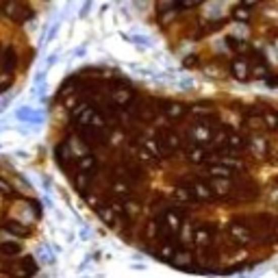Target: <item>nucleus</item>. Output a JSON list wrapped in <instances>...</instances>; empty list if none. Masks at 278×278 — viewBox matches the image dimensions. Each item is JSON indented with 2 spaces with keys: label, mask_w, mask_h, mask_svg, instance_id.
<instances>
[{
  "label": "nucleus",
  "mask_w": 278,
  "mask_h": 278,
  "mask_svg": "<svg viewBox=\"0 0 278 278\" xmlns=\"http://www.w3.org/2000/svg\"><path fill=\"white\" fill-rule=\"evenodd\" d=\"M0 11L5 13L7 18H11V20H16V22H24L33 16V11L31 9H26L24 5H20L18 0H5L3 7H0Z\"/></svg>",
  "instance_id": "1"
},
{
  "label": "nucleus",
  "mask_w": 278,
  "mask_h": 278,
  "mask_svg": "<svg viewBox=\"0 0 278 278\" xmlns=\"http://www.w3.org/2000/svg\"><path fill=\"white\" fill-rule=\"evenodd\" d=\"M157 142L161 146V150H163V155H172V152L180 150V137H178V133H174V130H170V128L159 130Z\"/></svg>",
  "instance_id": "2"
},
{
  "label": "nucleus",
  "mask_w": 278,
  "mask_h": 278,
  "mask_svg": "<svg viewBox=\"0 0 278 278\" xmlns=\"http://www.w3.org/2000/svg\"><path fill=\"white\" fill-rule=\"evenodd\" d=\"M228 235L239 246H248V244H252V241H254V235H252L250 226H246V224H241V222L228 224Z\"/></svg>",
  "instance_id": "3"
},
{
  "label": "nucleus",
  "mask_w": 278,
  "mask_h": 278,
  "mask_svg": "<svg viewBox=\"0 0 278 278\" xmlns=\"http://www.w3.org/2000/svg\"><path fill=\"white\" fill-rule=\"evenodd\" d=\"M211 135H213V130L209 128L207 120H200L196 122L192 128H189V139H192V144H200V146H207L211 142Z\"/></svg>",
  "instance_id": "4"
},
{
  "label": "nucleus",
  "mask_w": 278,
  "mask_h": 278,
  "mask_svg": "<svg viewBox=\"0 0 278 278\" xmlns=\"http://www.w3.org/2000/svg\"><path fill=\"white\" fill-rule=\"evenodd\" d=\"M187 189L192 192L194 200H198V202H209V200L215 198V196H213V189H211L209 182H204V180H192V182L187 185Z\"/></svg>",
  "instance_id": "5"
},
{
  "label": "nucleus",
  "mask_w": 278,
  "mask_h": 278,
  "mask_svg": "<svg viewBox=\"0 0 278 278\" xmlns=\"http://www.w3.org/2000/svg\"><path fill=\"white\" fill-rule=\"evenodd\" d=\"M163 226L172 233L174 237H176L178 233H180V228H182V213H180V211H174V209L165 211V215H163Z\"/></svg>",
  "instance_id": "6"
},
{
  "label": "nucleus",
  "mask_w": 278,
  "mask_h": 278,
  "mask_svg": "<svg viewBox=\"0 0 278 278\" xmlns=\"http://www.w3.org/2000/svg\"><path fill=\"white\" fill-rule=\"evenodd\" d=\"M209 187L213 189V196H230L233 189H235L230 178H217V176H211Z\"/></svg>",
  "instance_id": "7"
},
{
  "label": "nucleus",
  "mask_w": 278,
  "mask_h": 278,
  "mask_svg": "<svg viewBox=\"0 0 278 278\" xmlns=\"http://www.w3.org/2000/svg\"><path fill=\"white\" fill-rule=\"evenodd\" d=\"M187 161L189 163H204V161H207V157H209V152H207V146H200V144H192L187 148Z\"/></svg>",
  "instance_id": "8"
},
{
  "label": "nucleus",
  "mask_w": 278,
  "mask_h": 278,
  "mask_svg": "<svg viewBox=\"0 0 278 278\" xmlns=\"http://www.w3.org/2000/svg\"><path fill=\"white\" fill-rule=\"evenodd\" d=\"M111 100H113L115 107H128L130 102L135 100V94L130 89H126V87H118V89L111 91Z\"/></svg>",
  "instance_id": "9"
},
{
  "label": "nucleus",
  "mask_w": 278,
  "mask_h": 278,
  "mask_svg": "<svg viewBox=\"0 0 278 278\" xmlns=\"http://www.w3.org/2000/svg\"><path fill=\"white\" fill-rule=\"evenodd\" d=\"M16 65H18V55H16V48H5V53L0 55V68H3V72H11L13 74V70H16Z\"/></svg>",
  "instance_id": "10"
},
{
  "label": "nucleus",
  "mask_w": 278,
  "mask_h": 278,
  "mask_svg": "<svg viewBox=\"0 0 278 278\" xmlns=\"http://www.w3.org/2000/svg\"><path fill=\"white\" fill-rule=\"evenodd\" d=\"M211 230L207 224H200V226H196V230H194V244L198 246V248H209L211 246Z\"/></svg>",
  "instance_id": "11"
},
{
  "label": "nucleus",
  "mask_w": 278,
  "mask_h": 278,
  "mask_svg": "<svg viewBox=\"0 0 278 278\" xmlns=\"http://www.w3.org/2000/svg\"><path fill=\"white\" fill-rule=\"evenodd\" d=\"M163 113L170 120H180V118H185L187 115V105H182V102H165Z\"/></svg>",
  "instance_id": "12"
},
{
  "label": "nucleus",
  "mask_w": 278,
  "mask_h": 278,
  "mask_svg": "<svg viewBox=\"0 0 278 278\" xmlns=\"http://www.w3.org/2000/svg\"><path fill=\"white\" fill-rule=\"evenodd\" d=\"M230 72H233V76H235L237 80H248L250 78V63L244 61V59H237V61H233L230 65Z\"/></svg>",
  "instance_id": "13"
},
{
  "label": "nucleus",
  "mask_w": 278,
  "mask_h": 278,
  "mask_svg": "<svg viewBox=\"0 0 278 278\" xmlns=\"http://www.w3.org/2000/svg\"><path fill=\"white\" fill-rule=\"evenodd\" d=\"M207 174L209 176H217V178H230L233 172L228 165H224V163H217V161H213V163H209L207 165Z\"/></svg>",
  "instance_id": "14"
},
{
  "label": "nucleus",
  "mask_w": 278,
  "mask_h": 278,
  "mask_svg": "<svg viewBox=\"0 0 278 278\" xmlns=\"http://www.w3.org/2000/svg\"><path fill=\"white\" fill-rule=\"evenodd\" d=\"M142 148H144L146 152H148V155H150L152 159H161V157H165L157 139H148V137H144V139H142Z\"/></svg>",
  "instance_id": "15"
},
{
  "label": "nucleus",
  "mask_w": 278,
  "mask_h": 278,
  "mask_svg": "<svg viewBox=\"0 0 278 278\" xmlns=\"http://www.w3.org/2000/svg\"><path fill=\"white\" fill-rule=\"evenodd\" d=\"M5 228L9 230L11 235H18V237H28V235H31V228L24 226L22 222H18V219H9V222L5 224Z\"/></svg>",
  "instance_id": "16"
},
{
  "label": "nucleus",
  "mask_w": 278,
  "mask_h": 278,
  "mask_svg": "<svg viewBox=\"0 0 278 278\" xmlns=\"http://www.w3.org/2000/svg\"><path fill=\"white\" fill-rule=\"evenodd\" d=\"M76 167H78V172H94V167H96V157L94 155L76 157Z\"/></svg>",
  "instance_id": "17"
},
{
  "label": "nucleus",
  "mask_w": 278,
  "mask_h": 278,
  "mask_svg": "<svg viewBox=\"0 0 278 278\" xmlns=\"http://www.w3.org/2000/svg\"><path fill=\"white\" fill-rule=\"evenodd\" d=\"M89 182H91V172H78L74 176V185L78 192H87L89 189Z\"/></svg>",
  "instance_id": "18"
},
{
  "label": "nucleus",
  "mask_w": 278,
  "mask_h": 278,
  "mask_svg": "<svg viewBox=\"0 0 278 278\" xmlns=\"http://www.w3.org/2000/svg\"><path fill=\"white\" fill-rule=\"evenodd\" d=\"M22 250V246L16 244V241H5V244H0V254H5V257H18Z\"/></svg>",
  "instance_id": "19"
},
{
  "label": "nucleus",
  "mask_w": 278,
  "mask_h": 278,
  "mask_svg": "<svg viewBox=\"0 0 278 278\" xmlns=\"http://www.w3.org/2000/svg\"><path fill=\"white\" fill-rule=\"evenodd\" d=\"M172 196H174V200H176V202H182V204L194 202V196H192V192H189L187 187H176Z\"/></svg>",
  "instance_id": "20"
},
{
  "label": "nucleus",
  "mask_w": 278,
  "mask_h": 278,
  "mask_svg": "<svg viewBox=\"0 0 278 278\" xmlns=\"http://www.w3.org/2000/svg\"><path fill=\"white\" fill-rule=\"evenodd\" d=\"M250 148H252V152L257 157H265L267 155V142H265V139H259V137L250 139Z\"/></svg>",
  "instance_id": "21"
},
{
  "label": "nucleus",
  "mask_w": 278,
  "mask_h": 278,
  "mask_svg": "<svg viewBox=\"0 0 278 278\" xmlns=\"http://www.w3.org/2000/svg\"><path fill=\"white\" fill-rule=\"evenodd\" d=\"M248 142H246V137H241V135H226V148L228 150H239V148H244Z\"/></svg>",
  "instance_id": "22"
},
{
  "label": "nucleus",
  "mask_w": 278,
  "mask_h": 278,
  "mask_svg": "<svg viewBox=\"0 0 278 278\" xmlns=\"http://www.w3.org/2000/svg\"><path fill=\"white\" fill-rule=\"evenodd\" d=\"M230 16H233V20H237V22H250V9L244 7V5H239V7H235V9L230 11Z\"/></svg>",
  "instance_id": "23"
},
{
  "label": "nucleus",
  "mask_w": 278,
  "mask_h": 278,
  "mask_svg": "<svg viewBox=\"0 0 278 278\" xmlns=\"http://www.w3.org/2000/svg\"><path fill=\"white\" fill-rule=\"evenodd\" d=\"M113 192H115V196H120V198H130V185L126 180H115Z\"/></svg>",
  "instance_id": "24"
},
{
  "label": "nucleus",
  "mask_w": 278,
  "mask_h": 278,
  "mask_svg": "<svg viewBox=\"0 0 278 278\" xmlns=\"http://www.w3.org/2000/svg\"><path fill=\"white\" fill-rule=\"evenodd\" d=\"M174 250H176V246L172 244V239H165V241H163V246H161V250H159V257H161V259H165V261H170V259H172V254H174Z\"/></svg>",
  "instance_id": "25"
},
{
  "label": "nucleus",
  "mask_w": 278,
  "mask_h": 278,
  "mask_svg": "<svg viewBox=\"0 0 278 278\" xmlns=\"http://www.w3.org/2000/svg\"><path fill=\"white\" fill-rule=\"evenodd\" d=\"M98 215L105 219L109 226H115V215H118V213H115L111 207H100V209H98Z\"/></svg>",
  "instance_id": "26"
},
{
  "label": "nucleus",
  "mask_w": 278,
  "mask_h": 278,
  "mask_svg": "<svg viewBox=\"0 0 278 278\" xmlns=\"http://www.w3.org/2000/svg\"><path fill=\"white\" fill-rule=\"evenodd\" d=\"M35 272H37V263H35L33 257H26L24 261H22V274H24V276H33Z\"/></svg>",
  "instance_id": "27"
},
{
  "label": "nucleus",
  "mask_w": 278,
  "mask_h": 278,
  "mask_svg": "<svg viewBox=\"0 0 278 278\" xmlns=\"http://www.w3.org/2000/svg\"><path fill=\"white\" fill-rule=\"evenodd\" d=\"M261 118H263V124H265V126H267L269 130H276V128H278V118H276V113H274V111H269V109H267V111L263 113Z\"/></svg>",
  "instance_id": "28"
},
{
  "label": "nucleus",
  "mask_w": 278,
  "mask_h": 278,
  "mask_svg": "<svg viewBox=\"0 0 278 278\" xmlns=\"http://www.w3.org/2000/svg\"><path fill=\"white\" fill-rule=\"evenodd\" d=\"M204 0H176V7H180V9H194V7L202 5Z\"/></svg>",
  "instance_id": "29"
},
{
  "label": "nucleus",
  "mask_w": 278,
  "mask_h": 278,
  "mask_svg": "<svg viewBox=\"0 0 278 278\" xmlns=\"http://www.w3.org/2000/svg\"><path fill=\"white\" fill-rule=\"evenodd\" d=\"M11 83H13L11 72H0V89H7V87H11Z\"/></svg>",
  "instance_id": "30"
},
{
  "label": "nucleus",
  "mask_w": 278,
  "mask_h": 278,
  "mask_svg": "<svg viewBox=\"0 0 278 278\" xmlns=\"http://www.w3.org/2000/svg\"><path fill=\"white\" fill-rule=\"evenodd\" d=\"M0 194H5V196H13V185H11L9 180L0 178Z\"/></svg>",
  "instance_id": "31"
},
{
  "label": "nucleus",
  "mask_w": 278,
  "mask_h": 278,
  "mask_svg": "<svg viewBox=\"0 0 278 278\" xmlns=\"http://www.w3.org/2000/svg\"><path fill=\"white\" fill-rule=\"evenodd\" d=\"M146 235H148V239H155L159 235V222H150L146 228Z\"/></svg>",
  "instance_id": "32"
},
{
  "label": "nucleus",
  "mask_w": 278,
  "mask_h": 278,
  "mask_svg": "<svg viewBox=\"0 0 278 278\" xmlns=\"http://www.w3.org/2000/svg\"><path fill=\"white\" fill-rule=\"evenodd\" d=\"M248 126L250 128H263L265 124H263V118L259 115V118H248Z\"/></svg>",
  "instance_id": "33"
},
{
  "label": "nucleus",
  "mask_w": 278,
  "mask_h": 278,
  "mask_svg": "<svg viewBox=\"0 0 278 278\" xmlns=\"http://www.w3.org/2000/svg\"><path fill=\"white\" fill-rule=\"evenodd\" d=\"M226 43H228V46H230V48H235V50H241V48H244V46H246V43H244V41H237L235 37H226Z\"/></svg>",
  "instance_id": "34"
},
{
  "label": "nucleus",
  "mask_w": 278,
  "mask_h": 278,
  "mask_svg": "<svg viewBox=\"0 0 278 278\" xmlns=\"http://www.w3.org/2000/svg\"><path fill=\"white\" fill-rule=\"evenodd\" d=\"M192 113H196V115H200V113H211V107H209V105H202V107H194V109H192Z\"/></svg>",
  "instance_id": "35"
},
{
  "label": "nucleus",
  "mask_w": 278,
  "mask_h": 278,
  "mask_svg": "<svg viewBox=\"0 0 278 278\" xmlns=\"http://www.w3.org/2000/svg\"><path fill=\"white\" fill-rule=\"evenodd\" d=\"M261 3H263V0H244L241 5L248 7V9H252V7H257V5H261Z\"/></svg>",
  "instance_id": "36"
},
{
  "label": "nucleus",
  "mask_w": 278,
  "mask_h": 278,
  "mask_svg": "<svg viewBox=\"0 0 278 278\" xmlns=\"http://www.w3.org/2000/svg\"><path fill=\"white\" fill-rule=\"evenodd\" d=\"M196 63H198V59H196V57H187V59H185L187 68H189V65H196Z\"/></svg>",
  "instance_id": "37"
}]
</instances>
